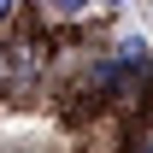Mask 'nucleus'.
<instances>
[{
	"label": "nucleus",
	"instance_id": "1",
	"mask_svg": "<svg viewBox=\"0 0 153 153\" xmlns=\"http://www.w3.org/2000/svg\"><path fill=\"white\" fill-rule=\"evenodd\" d=\"M6 12H12V0H0V18H6Z\"/></svg>",
	"mask_w": 153,
	"mask_h": 153
},
{
	"label": "nucleus",
	"instance_id": "2",
	"mask_svg": "<svg viewBox=\"0 0 153 153\" xmlns=\"http://www.w3.org/2000/svg\"><path fill=\"white\" fill-rule=\"evenodd\" d=\"M53 6H82V0H53Z\"/></svg>",
	"mask_w": 153,
	"mask_h": 153
}]
</instances>
